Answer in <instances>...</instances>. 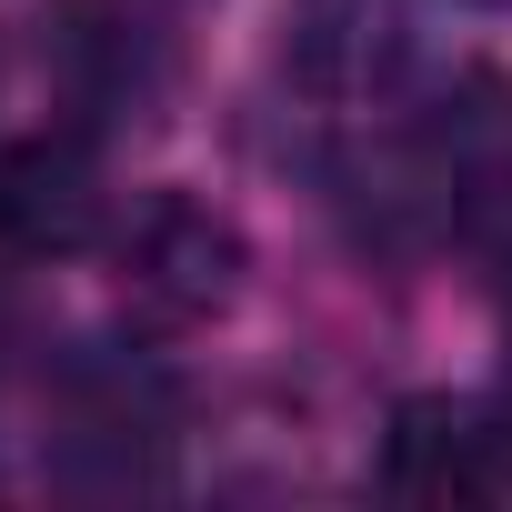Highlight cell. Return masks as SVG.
<instances>
[{"mask_svg": "<svg viewBox=\"0 0 512 512\" xmlns=\"http://www.w3.org/2000/svg\"><path fill=\"white\" fill-rule=\"evenodd\" d=\"M452 231L472 241V262L492 282H512V111L502 121H462V151H452Z\"/></svg>", "mask_w": 512, "mask_h": 512, "instance_id": "cell-4", "label": "cell"}, {"mask_svg": "<svg viewBox=\"0 0 512 512\" xmlns=\"http://www.w3.org/2000/svg\"><path fill=\"white\" fill-rule=\"evenodd\" d=\"M101 231V161L71 131H21L0 141V251L11 262H51Z\"/></svg>", "mask_w": 512, "mask_h": 512, "instance_id": "cell-2", "label": "cell"}, {"mask_svg": "<svg viewBox=\"0 0 512 512\" xmlns=\"http://www.w3.org/2000/svg\"><path fill=\"white\" fill-rule=\"evenodd\" d=\"M492 442H502V432H482V422L452 412V402H402V422H392V492H432V502L492 492V482H502Z\"/></svg>", "mask_w": 512, "mask_h": 512, "instance_id": "cell-3", "label": "cell"}, {"mask_svg": "<svg viewBox=\"0 0 512 512\" xmlns=\"http://www.w3.org/2000/svg\"><path fill=\"white\" fill-rule=\"evenodd\" d=\"M231 282H241V231L211 201H191V191L151 201L131 221V241H121V302L141 322H171V332L181 322H211L231 302Z\"/></svg>", "mask_w": 512, "mask_h": 512, "instance_id": "cell-1", "label": "cell"}]
</instances>
